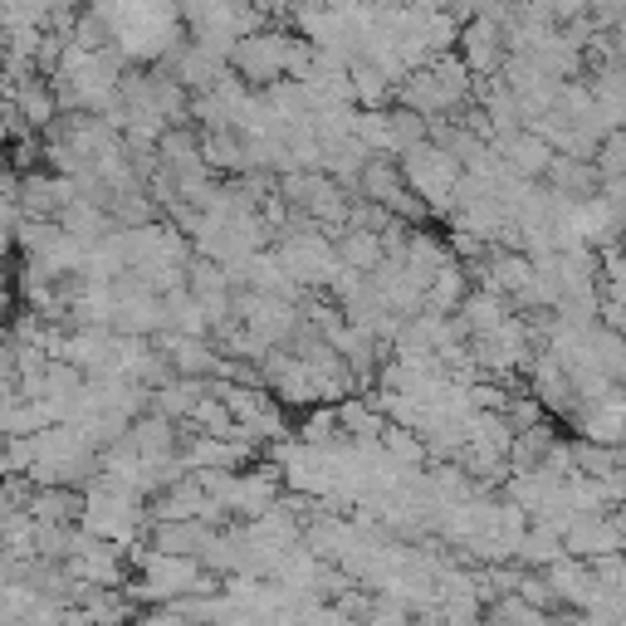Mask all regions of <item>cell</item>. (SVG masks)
Listing matches in <instances>:
<instances>
[{
	"label": "cell",
	"mask_w": 626,
	"mask_h": 626,
	"mask_svg": "<svg viewBox=\"0 0 626 626\" xmlns=\"http://www.w3.org/2000/svg\"><path fill=\"white\" fill-rule=\"evenodd\" d=\"M235 70L250 78H275L284 70V44L275 35H245V44L235 50Z\"/></svg>",
	"instance_id": "cell-2"
},
{
	"label": "cell",
	"mask_w": 626,
	"mask_h": 626,
	"mask_svg": "<svg viewBox=\"0 0 626 626\" xmlns=\"http://www.w3.org/2000/svg\"><path fill=\"white\" fill-rule=\"evenodd\" d=\"M499 54H505V40H499L489 25H480V30H470V35H465V60H470V70H489Z\"/></svg>",
	"instance_id": "cell-3"
},
{
	"label": "cell",
	"mask_w": 626,
	"mask_h": 626,
	"mask_svg": "<svg viewBox=\"0 0 626 626\" xmlns=\"http://www.w3.org/2000/svg\"><path fill=\"white\" fill-rule=\"evenodd\" d=\"M402 177L412 181L416 197L436 201V206H446L455 191L465 187V181H460V162H455L446 147H412V152H406V162H402Z\"/></svg>",
	"instance_id": "cell-1"
}]
</instances>
